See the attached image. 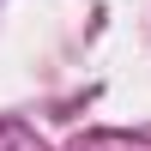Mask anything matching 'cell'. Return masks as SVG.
Masks as SVG:
<instances>
[{
    "mask_svg": "<svg viewBox=\"0 0 151 151\" xmlns=\"http://www.w3.org/2000/svg\"><path fill=\"white\" fill-rule=\"evenodd\" d=\"M79 151H133V145H127V139H115V133H103V139H85Z\"/></svg>",
    "mask_w": 151,
    "mask_h": 151,
    "instance_id": "obj_2",
    "label": "cell"
},
{
    "mask_svg": "<svg viewBox=\"0 0 151 151\" xmlns=\"http://www.w3.org/2000/svg\"><path fill=\"white\" fill-rule=\"evenodd\" d=\"M0 151H42V145H36V139H30L24 127H12V121H0Z\"/></svg>",
    "mask_w": 151,
    "mask_h": 151,
    "instance_id": "obj_1",
    "label": "cell"
}]
</instances>
